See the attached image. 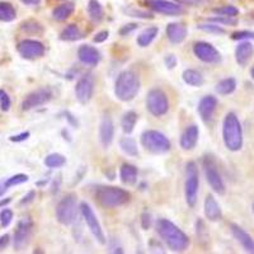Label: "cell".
<instances>
[{"mask_svg": "<svg viewBox=\"0 0 254 254\" xmlns=\"http://www.w3.org/2000/svg\"><path fill=\"white\" fill-rule=\"evenodd\" d=\"M254 56V46L251 41H242L235 49V60L239 66H247Z\"/></svg>", "mask_w": 254, "mask_h": 254, "instance_id": "7402d4cb", "label": "cell"}, {"mask_svg": "<svg viewBox=\"0 0 254 254\" xmlns=\"http://www.w3.org/2000/svg\"><path fill=\"white\" fill-rule=\"evenodd\" d=\"M196 230H197V237H198V239L201 240H206L207 238L203 237V234H207V230H206V226L205 224H203L202 220H197L196 222Z\"/></svg>", "mask_w": 254, "mask_h": 254, "instance_id": "bcb514c9", "label": "cell"}, {"mask_svg": "<svg viewBox=\"0 0 254 254\" xmlns=\"http://www.w3.org/2000/svg\"><path fill=\"white\" fill-rule=\"evenodd\" d=\"M22 1L27 4V5H38L41 0H22Z\"/></svg>", "mask_w": 254, "mask_h": 254, "instance_id": "6f0895ef", "label": "cell"}, {"mask_svg": "<svg viewBox=\"0 0 254 254\" xmlns=\"http://www.w3.org/2000/svg\"><path fill=\"white\" fill-rule=\"evenodd\" d=\"M113 137H115V125H113L112 117L110 115H103L101 125H99V141L104 149L112 145Z\"/></svg>", "mask_w": 254, "mask_h": 254, "instance_id": "e0dca14e", "label": "cell"}, {"mask_svg": "<svg viewBox=\"0 0 254 254\" xmlns=\"http://www.w3.org/2000/svg\"><path fill=\"white\" fill-rule=\"evenodd\" d=\"M216 92L220 95H230L237 89V79L235 78H225L220 80L216 84Z\"/></svg>", "mask_w": 254, "mask_h": 254, "instance_id": "4dcf8cb0", "label": "cell"}, {"mask_svg": "<svg viewBox=\"0 0 254 254\" xmlns=\"http://www.w3.org/2000/svg\"><path fill=\"white\" fill-rule=\"evenodd\" d=\"M35 198H36V192H35V190H29L28 193L24 194L23 198L20 199L19 205L20 206L29 205V203H31V202H33V199H35Z\"/></svg>", "mask_w": 254, "mask_h": 254, "instance_id": "681fc988", "label": "cell"}, {"mask_svg": "<svg viewBox=\"0 0 254 254\" xmlns=\"http://www.w3.org/2000/svg\"><path fill=\"white\" fill-rule=\"evenodd\" d=\"M252 211H253V214H254V202H253V205H252Z\"/></svg>", "mask_w": 254, "mask_h": 254, "instance_id": "94428289", "label": "cell"}, {"mask_svg": "<svg viewBox=\"0 0 254 254\" xmlns=\"http://www.w3.org/2000/svg\"><path fill=\"white\" fill-rule=\"evenodd\" d=\"M146 108L154 117H162L169 111V101L164 90L154 88L146 95Z\"/></svg>", "mask_w": 254, "mask_h": 254, "instance_id": "9c48e42d", "label": "cell"}, {"mask_svg": "<svg viewBox=\"0 0 254 254\" xmlns=\"http://www.w3.org/2000/svg\"><path fill=\"white\" fill-rule=\"evenodd\" d=\"M164 64H165V66H167V69L173 70L174 67L177 66L178 60H177V58L174 55H167L164 58Z\"/></svg>", "mask_w": 254, "mask_h": 254, "instance_id": "f907efd6", "label": "cell"}, {"mask_svg": "<svg viewBox=\"0 0 254 254\" xmlns=\"http://www.w3.org/2000/svg\"><path fill=\"white\" fill-rule=\"evenodd\" d=\"M75 97L79 103L88 104L94 93V78L90 74H85L78 80L75 85Z\"/></svg>", "mask_w": 254, "mask_h": 254, "instance_id": "9a60e30c", "label": "cell"}, {"mask_svg": "<svg viewBox=\"0 0 254 254\" xmlns=\"http://www.w3.org/2000/svg\"><path fill=\"white\" fill-rule=\"evenodd\" d=\"M74 10H75V5L74 4L64 3L61 5L56 6L52 10V17H54L55 20H58V22H64V20H66L74 13Z\"/></svg>", "mask_w": 254, "mask_h": 254, "instance_id": "f546056e", "label": "cell"}, {"mask_svg": "<svg viewBox=\"0 0 254 254\" xmlns=\"http://www.w3.org/2000/svg\"><path fill=\"white\" fill-rule=\"evenodd\" d=\"M165 32H167V37L169 42L173 45L182 44L188 33L187 27L182 23H169L165 28Z\"/></svg>", "mask_w": 254, "mask_h": 254, "instance_id": "603a6c76", "label": "cell"}, {"mask_svg": "<svg viewBox=\"0 0 254 254\" xmlns=\"http://www.w3.org/2000/svg\"><path fill=\"white\" fill-rule=\"evenodd\" d=\"M88 14L93 23H101L104 18V9L98 0H89L88 3Z\"/></svg>", "mask_w": 254, "mask_h": 254, "instance_id": "83f0119b", "label": "cell"}, {"mask_svg": "<svg viewBox=\"0 0 254 254\" xmlns=\"http://www.w3.org/2000/svg\"><path fill=\"white\" fill-rule=\"evenodd\" d=\"M32 231H33V221L29 217H23L18 221L14 231V239H13L15 251H23L28 246Z\"/></svg>", "mask_w": 254, "mask_h": 254, "instance_id": "8fae6325", "label": "cell"}, {"mask_svg": "<svg viewBox=\"0 0 254 254\" xmlns=\"http://www.w3.org/2000/svg\"><path fill=\"white\" fill-rule=\"evenodd\" d=\"M95 198L106 208H115L130 202L131 193L128 190L113 186H99L95 190Z\"/></svg>", "mask_w": 254, "mask_h": 254, "instance_id": "277c9868", "label": "cell"}, {"mask_svg": "<svg viewBox=\"0 0 254 254\" xmlns=\"http://www.w3.org/2000/svg\"><path fill=\"white\" fill-rule=\"evenodd\" d=\"M78 199L74 193H69L61 198L56 206V219L61 225H71L78 217Z\"/></svg>", "mask_w": 254, "mask_h": 254, "instance_id": "8992f818", "label": "cell"}, {"mask_svg": "<svg viewBox=\"0 0 254 254\" xmlns=\"http://www.w3.org/2000/svg\"><path fill=\"white\" fill-rule=\"evenodd\" d=\"M199 137V130L197 125H190L183 131L181 140H179V145L185 151L193 150L196 147L197 142H198Z\"/></svg>", "mask_w": 254, "mask_h": 254, "instance_id": "44dd1931", "label": "cell"}, {"mask_svg": "<svg viewBox=\"0 0 254 254\" xmlns=\"http://www.w3.org/2000/svg\"><path fill=\"white\" fill-rule=\"evenodd\" d=\"M83 37L80 29L78 28V26L75 24H69L65 28L63 29V32L60 33V40L63 41H69V42H74V41H78Z\"/></svg>", "mask_w": 254, "mask_h": 254, "instance_id": "1f68e13d", "label": "cell"}, {"mask_svg": "<svg viewBox=\"0 0 254 254\" xmlns=\"http://www.w3.org/2000/svg\"><path fill=\"white\" fill-rule=\"evenodd\" d=\"M208 22L220 24V26H237V17H226V15H216V17L208 18Z\"/></svg>", "mask_w": 254, "mask_h": 254, "instance_id": "74e56055", "label": "cell"}, {"mask_svg": "<svg viewBox=\"0 0 254 254\" xmlns=\"http://www.w3.org/2000/svg\"><path fill=\"white\" fill-rule=\"evenodd\" d=\"M29 177L27 174H15V176H12L10 178H8L6 181H4L5 183V187L10 188V187H14V186H19V185H23V183L28 182Z\"/></svg>", "mask_w": 254, "mask_h": 254, "instance_id": "f35d334b", "label": "cell"}, {"mask_svg": "<svg viewBox=\"0 0 254 254\" xmlns=\"http://www.w3.org/2000/svg\"><path fill=\"white\" fill-rule=\"evenodd\" d=\"M203 211H205L206 219L210 220L212 222L220 221L222 219V211L220 207L219 202L216 201L212 194H208L205 199V203H203Z\"/></svg>", "mask_w": 254, "mask_h": 254, "instance_id": "cb8c5ba5", "label": "cell"}, {"mask_svg": "<svg viewBox=\"0 0 254 254\" xmlns=\"http://www.w3.org/2000/svg\"><path fill=\"white\" fill-rule=\"evenodd\" d=\"M251 76H252V79L254 80V66L251 69Z\"/></svg>", "mask_w": 254, "mask_h": 254, "instance_id": "91938a15", "label": "cell"}, {"mask_svg": "<svg viewBox=\"0 0 254 254\" xmlns=\"http://www.w3.org/2000/svg\"><path fill=\"white\" fill-rule=\"evenodd\" d=\"M214 13L216 15H226V17H237L239 14V9L234 5H225L221 8H215Z\"/></svg>", "mask_w": 254, "mask_h": 254, "instance_id": "60d3db41", "label": "cell"}, {"mask_svg": "<svg viewBox=\"0 0 254 254\" xmlns=\"http://www.w3.org/2000/svg\"><path fill=\"white\" fill-rule=\"evenodd\" d=\"M79 211H80L81 216H83L84 221L87 224L88 229L94 237V239L99 243V244H106V235L103 233L101 224L98 221V217L95 216L93 208L88 205L87 202H81L79 206Z\"/></svg>", "mask_w": 254, "mask_h": 254, "instance_id": "30bf717a", "label": "cell"}, {"mask_svg": "<svg viewBox=\"0 0 254 254\" xmlns=\"http://www.w3.org/2000/svg\"><path fill=\"white\" fill-rule=\"evenodd\" d=\"M13 220V211L10 208H4L0 212V225L1 228H8Z\"/></svg>", "mask_w": 254, "mask_h": 254, "instance_id": "b9f144b4", "label": "cell"}, {"mask_svg": "<svg viewBox=\"0 0 254 254\" xmlns=\"http://www.w3.org/2000/svg\"><path fill=\"white\" fill-rule=\"evenodd\" d=\"M140 224H141V228L144 230H149L151 226V215L146 211H144L141 214V219H140Z\"/></svg>", "mask_w": 254, "mask_h": 254, "instance_id": "f6af8a7d", "label": "cell"}, {"mask_svg": "<svg viewBox=\"0 0 254 254\" xmlns=\"http://www.w3.org/2000/svg\"><path fill=\"white\" fill-rule=\"evenodd\" d=\"M120 146H121L122 151L128 156H137L139 155V149H137V144L131 137H122L120 141Z\"/></svg>", "mask_w": 254, "mask_h": 254, "instance_id": "e575fe53", "label": "cell"}, {"mask_svg": "<svg viewBox=\"0 0 254 254\" xmlns=\"http://www.w3.org/2000/svg\"><path fill=\"white\" fill-rule=\"evenodd\" d=\"M78 59L81 64L87 66H97L102 60L101 52L98 49L90 45H81L78 50Z\"/></svg>", "mask_w": 254, "mask_h": 254, "instance_id": "ac0fdd59", "label": "cell"}, {"mask_svg": "<svg viewBox=\"0 0 254 254\" xmlns=\"http://www.w3.org/2000/svg\"><path fill=\"white\" fill-rule=\"evenodd\" d=\"M137 24L136 23H128V24H125L124 27H122L121 29H120V35L121 36H128L130 35V33H132L133 31H136V29H137Z\"/></svg>", "mask_w": 254, "mask_h": 254, "instance_id": "c3c4849f", "label": "cell"}, {"mask_svg": "<svg viewBox=\"0 0 254 254\" xmlns=\"http://www.w3.org/2000/svg\"><path fill=\"white\" fill-rule=\"evenodd\" d=\"M12 107V101H10V97H9L8 93L4 89H0V110L3 112H8Z\"/></svg>", "mask_w": 254, "mask_h": 254, "instance_id": "7bdbcfd3", "label": "cell"}, {"mask_svg": "<svg viewBox=\"0 0 254 254\" xmlns=\"http://www.w3.org/2000/svg\"><path fill=\"white\" fill-rule=\"evenodd\" d=\"M217 107V98L214 95H205L198 103L197 107V112H198L199 117L205 124L210 122L214 117V113Z\"/></svg>", "mask_w": 254, "mask_h": 254, "instance_id": "d6986e66", "label": "cell"}, {"mask_svg": "<svg viewBox=\"0 0 254 254\" xmlns=\"http://www.w3.org/2000/svg\"><path fill=\"white\" fill-rule=\"evenodd\" d=\"M182 78L187 85H190V87L194 88L202 87L203 83H205V79H203L202 74L194 69L185 70L182 74Z\"/></svg>", "mask_w": 254, "mask_h": 254, "instance_id": "4316f807", "label": "cell"}, {"mask_svg": "<svg viewBox=\"0 0 254 254\" xmlns=\"http://www.w3.org/2000/svg\"><path fill=\"white\" fill-rule=\"evenodd\" d=\"M9 243H10V237L8 234H4L0 237V251H3L5 249L6 247L9 246Z\"/></svg>", "mask_w": 254, "mask_h": 254, "instance_id": "db71d44e", "label": "cell"}, {"mask_svg": "<svg viewBox=\"0 0 254 254\" xmlns=\"http://www.w3.org/2000/svg\"><path fill=\"white\" fill-rule=\"evenodd\" d=\"M15 18H17V12L14 6L6 1H0V20L9 23V22H13Z\"/></svg>", "mask_w": 254, "mask_h": 254, "instance_id": "d6a6232c", "label": "cell"}, {"mask_svg": "<svg viewBox=\"0 0 254 254\" xmlns=\"http://www.w3.org/2000/svg\"><path fill=\"white\" fill-rule=\"evenodd\" d=\"M142 146L153 154H165L171 150L172 144L164 133L156 130H147L141 135Z\"/></svg>", "mask_w": 254, "mask_h": 254, "instance_id": "52a82bcc", "label": "cell"}, {"mask_svg": "<svg viewBox=\"0 0 254 254\" xmlns=\"http://www.w3.org/2000/svg\"><path fill=\"white\" fill-rule=\"evenodd\" d=\"M10 201H12V198L1 199V201H0V207H4V206H6V205H8V203H10Z\"/></svg>", "mask_w": 254, "mask_h": 254, "instance_id": "680465c9", "label": "cell"}, {"mask_svg": "<svg viewBox=\"0 0 254 254\" xmlns=\"http://www.w3.org/2000/svg\"><path fill=\"white\" fill-rule=\"evenodd\" d=\"M17 51L26 60H36V59H40L45 55L46 47L40 41L27 38V40L20 41L18 44Z\"/></svg>", "mask_w": 254, "mask_h": 254, "instance_id": "4fadbf2b", "label": "cell"}, {"mask_svg": "<svg viewBox=\"0 0 254 254\" xmlns=\"http://www.w3.org/2000/svg\"><path fill=\"white\" fill-rule=\"evenodd\" d=\"M199 190V172L198 167L194 162H188L186 164V179H185V196L186 202L190 208L194 207L198 198Z\"/></svg>", "mask_w": 254, "mask_h": 254, "instance_id": "5b68a950", "label": "cell"}, {"mask_svg": "<svg viewBox=\"0 0 254 254\" xmlns=\"http://www.w3.org/2000/svg\"><path fill=\"white\" fill-rule=\"evenodd\" d=\"M206 0H174V3L181 4V5H190V6H197L205 3Z\"/></svg>", "mask_w": 254, "mask_h": 254, "instance_id": "f5cc1de1", "label": "cell"}, {"mask_svg": "<svg viewBox=\"0 0 254 254\" xmlns=\"http://www.w3.org/2000/svg\"><path fill=\"white\" fill-rule=\"evenodd\" d=\"M45 165L50 169H56V168H61L66 164V158L61 154L52 153L50 155H47L44 160Z\"/></svg>", "mask_w": 254, "mask_h": 254, "instance_id": "d590c367", "label": "cell"}, {"mask_svg": "<svg viewBox=\"0 0 254 254\" xmlns=\"http://www.w3.org/2000/svg\"><path fill=\"white\" fill-rule=\"evenodd\" d=\"M156 233L160 239L165 243V246L172 252L181 253L188 249L190 242L185 231H182L178 226L168 219H158L155 224Z\"/></svg>", "mask_w": 254, "mask_h": 254, "instance_id": "6da1fadb", "label": "cell"}, {"mask_svg": "<svg viewBox=\"0 0 254 254\" xmlns=\"http://www.w3.org/2000/svg\"><path fill=\"white\" fill-rule=\"evenodd\" d=\"M137 120H139V115H137L135 111H128V112L125 113V115L122 116L121 120L122 131H124L126 135L132 133V131L135 130L136 124H137Z\"/></svg>", "mask_w": 254, "mask_h": 254, "instance_id": "f1b7e54d", "label": "cell"}, {"mask_svg": "<svg viewBox=\"0 0 254 254\" xmlns=\"http://www.w3.org/2000/svg\"><path fill=\"white\" fill-rule=\"evenodd\" d=\"M20 29L27 33V35H42L44 33V27L42 24L38 23L37 20L28 19L20 23Z\"/></svg>", "mask_w": 254, "mask_h": 254, "instance_id": "836d02e7", "label": "cell"}, {"mask_svg": "<svg viewBox=\"0 0 254 254\" xmlns=\"http://www.w3.org/2000/svg\"><path fill=\"white\" fill-rule=\"evenodd\" d=\"M124 12L127 15L133 18H140V19H153L154 15L149 12H145V10H139L136 8H125Z\"/></svg>", "mask_w": 254, "mask_h": 254, "instance_id": "ab89813d", "label": "cell"}, {"mask_svg": "<svg viewBox=\"0 0 254 254\" xmlns=\"http://www.w3.org/2000/svg\"><path fill=\"white\" fill-rule=\"evenodd\" d=\"M6 190H8V188L5 187V183H4V181H0V197H3Z\"/></svg>", "mask_w": 254, "mask_h": 254, "instance_id": "9f6ffc18", "label": "cell"}, {"mask_svg": "<svg viewBox=\"0 0 254 254\" xmlns=\"http://www.w3.org/2000/svg\"><path fill=\"white\" fill-rule=\"evenodd\" d=\"M158 33H159L158 27L155 26L149 27V28L144 29V31L137 36V38H136V44L139 45L140 47H142V49H145V47H147L149 45L153 44V41L155 40Z\"/></svg>", "mask_w": 254, "mask_h": 254, "instance_id": "484cf974", "label": "cell"}, {"mask_svg": "<svg viewBox=\"0 0 254 254\" xmlns=\"http://www.w3.org/2000/svg\"><path fill=\"white\" fill-rule=\"evenodd\" d=\"M140 76L133 70H125L120 72L115 84L116 97L122 102H130L135 98L140 90Z\"/></svg>", "mask_w": 254, "mask_h": 254, "instance_id": "3957f363", "label": "cell"}, {"mask_svg": "<svg viewBox=\"0 0 254 254\" xmlns=\"http://www.w3.org/2000/svg\"><path fill=\"white\" fill-rule=\"evenodd\" d=\"M231 40L234 41H249L254 40V32L252 31H237L231 33Z\"/></svg>", "mask_w": 254, "mask_h": 254, "instance_id": "ee69618b", "label": "cell"}, {"mask_svg": "<svg viewBox=\"0 0 254 254\" xmlns=\"http://www.w3.org/2000/svg\"><path fill=\"white\" fill-rule=\"evenodd\" d=\"M222 141L229 151L237 153L242 150L244 144L243 127L234 112L226 113L222 122Z\"/></svg>", "mask_w": 254, "mask_h": 254, "instance_id": "7a4b0ae2", "label": "cell"}, {"mask_svg": "<svg viewBox=\"0 0 254 254\" xmlns=\"http://www.w3.org/2000/svg\"><path fill=\"white\" fill-rule=\"evenodd\" d=\"M197 28L201 29V31H203V32H206V33H211V35H225L226 33L225 28H222L220 24L212 23V22L198 24V26H197Z\"/></svg>", "mask_w": 254, "mask_h": 254, "instance_id": "8d00e7d4", "label": "cell"}, {"mask_svg": "<svg viewBox=\"0 0 254 254\" xmlns=\"http://www.w3.org/2000/svg\"><path fill=\"white\" fill-rule=\"evenodd\" d=\"M108 37H110V32H108V31H101L94 36L93 41H94L95 44H103L104 41L108 40Z\"/></svg>", "mask_w": 254, "mask_h": 254, "instance_id": "816d5d0a", "label": "cell"}, {"mask_svg": "<svg viewBox=\"0 0 254 254\" xmlns=\"http://www.w3.org/2000/svg\"><path fill=\"white\" fill-rule=\"evenodd\" d=\"M145 4L154 12L160 13V14L171 15V17L179 15L183 13V8L181 4L168 1V0H146Z\"/></svg>", "mask_w": 254, "mask_h": 254, "instance_id": "2e32d148", "label": "cell"}, {"mask_svg": "<svg viewBox=\"0 0 254 254\" xmlns=\"http://www.w3.org/2000/svg\"><path fill=\"white\" fill-rule=\"evenodd\" d=\"M202 167L203 172H205V177L207 183L210 185V187L212 188L215 193L225 194L226 192V186L224 179H222L221 174H220L219 169H217V165L215 163V160L211 156H205L202 159Z\"/></svg>", "mask_w": 254, "mask_h": 254, "instance_id": "ba28073f", "label": "cell"}, {"mask_svg": "<svg viewBox=\"0 0 254 254\" xmlns=\"http://www.w3.org/2000/svg\"><path fill=\"white\" fill-rule=\"evenodd\" d=\"M193 54L199 61L205 64H211V65H216L222 61V56L219 52V50L215 46H212L208 42H196L193 46Z\"/></svg>", "mask_w": 254, "mask_h": 254, "instance_id": "7c38bea8", "label": "cell"}, {"mask_svg": "<svg viewBox=\"0 0 254 254\" xmlns=\"http://www.w3.org/2000/svg\"><path fill=\"white\" fill-rule=\"evenodd\" d=\"M230 231L233 237H234V239L239 243L247 253L254 254V239L252 238V235L249 233H247L238 224H230Z\"/></svg>", "mask_w": 254, "mask_h": 254, "instance_id": "ffe728a7", "label": "cell"}, {"mask_svg": "<svg viewBox=\"0 0 254 254\" xmlns=\"http://www.w3.org/2000/svg\"><path fill=\"white\" fill-rule=\"evenodd\" d=\"M52 99V90L50 88H40L29 93L22 102V110L31 111L41 107Z\"/></svg>", "mask_w": 254, "mask_h": 254, "instance_id": "5bb4252c", "label": "cell"}, {"mask_svg": "<svg viewBox=\"0 0 254 254\" xmlns=\"http://www.w3.org/2000/svg\"><path fill=\"white\" fill-rule=\"evenodd\" d=\"M64 115H65V117H66V120H67V121H69V124L71 125L72 127H78L79 126L78 120H76L75 117H74V116L71 115V113H70V112H65V113H64Z\"/></svg>", "mask_w": 254, "mask_h": 254, "instance_id": "11a10c76", "label": "cell"}, {"mask_svg": "<svg viewBox=\"0 0 254 254\" xmlns=\"http://www.w3.org/2000/svg\"><path fill=\"white\" fill-rule=\"evenodd\" d=\"M137 176H139V171L135 165L126 163L120 168V179L124 185L133 186L137 181Z\"/></svg>", "mask_w": 254, "mask_h": 254, "instance_id": "d4e9b609", "label": "cell"}, {"mask_svg": "<svg viewBox=\"0 0 254 254\" xmlns=\"http://www.w3.org/2000/svg\"><path fill=\"white\" fill-rule=\"evenodd\" d=\"M29 136H31V132H29V131H23V132L18 133V135L10 136L9 140H10L12 142H22V141H26L27 139H29Z\"/></svg>", "mask_w": 254, "mask_h": 254, "instance_id": "7dc6e473", "label": "cell"}]
</instances>
